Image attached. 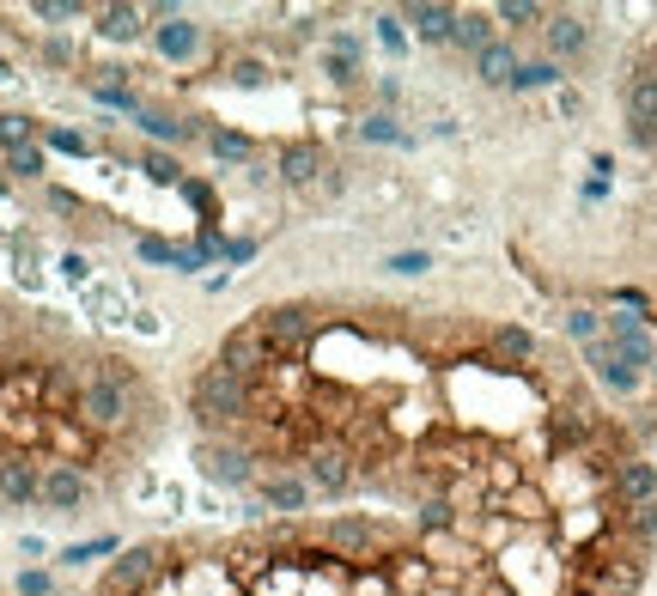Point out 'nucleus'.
Segmentation results:
<instances>
[{
	"label": "nucleus",
	"mask_w": 657,
	"mask_h": 596,
	"mask_svg": "<svg viewBox=\"0 0 657 596\" xmlns=\"http://www.w3.org/2000/svg\"><path fill=\"white\" fill-rule=\"evenodd\" d=\"M177 390L189 463L244 511H372L487 596H639L657 469L524 323L372 286L274 292Z\"/></svg>",
	"instance_id": "nucleus-1"
},
{
	"label": "nucleus",
	"mask_w": 657,
	"mask_h": 596,
	"mask_svg": "<svg viewBox=\"0 0 657 596\" xmlns=\"http://www.w3.org/2000/svg\"><path fill=\"white\" fill-rule=\"evenodd\" d=\"M177 444V390L134 347L0 280V517L86 524Z\"/></svg>",
	"instance_id": "nucleus-2"
},
{
	"label": "nucleus",
	"mask_w": 657,
	"mask_h": 596,
	"mask_svg": "<svg viewBox=\"0 0 657 596\" xmlns=\"http://www.w3.org/2000/svg\"><path fill=\"white\" fill-rule=\"evenodd\" d=\"M86 596H487L426 536L372 511H238L140 536Z\"/></svg>",
	"instance_id": "nucleus-3"
},
{
	"label": "nucleus",
	"mask_w": 657,
	"mask_h": 596,
	"mask_svg": "<svg viewBox=\"0 0 657 596\" xmlns=\"http://www.w3.org/2000/svg\"><path fill=\"white\" fill-rule=\"evenodd\" d=\"M0 596H7V590H0Z\"/></svg>",
	"instance_id": "nucleus-4"
}]
</instances>
